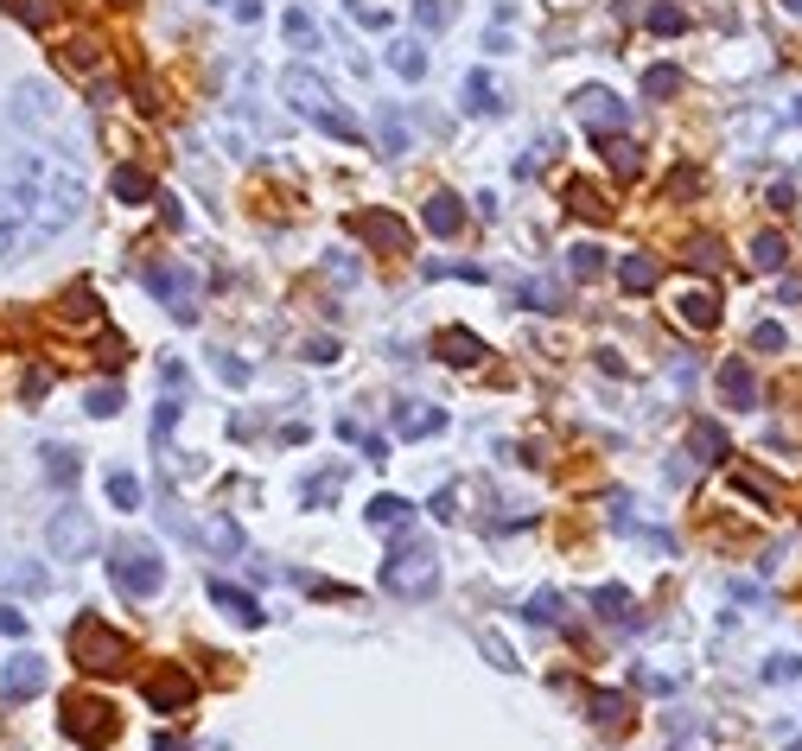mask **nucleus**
Segmentation results:
<instances>
[{
    "label": "nucleus",
    "mask_w": 802,
    "mask_h": 751,
    "mask_svg": "<svg viewBox=\"0 0 802 751\" xmlns=\"http://www.w3.org/2000/svg\"><path fill=\"white\" fill-rule=\"evenodd\" d=\"M675 319L688 331H713L720 325V306H713V293H682V300H675Z\"/></svg>",
    "instance_id": "412c9836"
},
{
    "label": "nucleus",
    "mask_w": 802,
    "mask_h": 751,
    "mask_svg": "<svg viewBox=\"0 0 802 751\" xmlns=\"http://www.w3.org/2000/svg\"><path fill=\"white\" fill-rule=\"evenodd\" d=\"M688 261H694L701 274H713V268H720V242H713V236H694V242H688Z\"/></svg>",
    "instance_id": "a18cd8bd"
},
{
    "label": "nucleus",
    "mask_w": 802,
    "mask_h": 751,
    "mask_svg": "<svg viewBox=\"0 0 802 751\" xmlns=\"http://www.w3.org/2000/svg\"><path fill=\"white\" fill-rule=\"evenodd\" d=\"M281 26H287V39L300 45V51H312V45H319V26H312V13H306V7H293Z\"/></svg>",
    "instance_id": "58836bf2"
},
{
    "label": "nucleus",
    "mask_w": 802,
    "mask_h": 751,
    "mask_svg": "<svg viewBox=\"0 0 802 751\" xmlns=\"http://www.w3.org/2000/svg\"><path fill=\"white\" fill-rule=\"evenodd\" d=\"M71 656H77V669H90V675H121L128 669V637L109 631L102 618H77L71 624Z\"/></svg>",
    "instance_id": "423d86ee"
},
{
    "label": "nucleus",
    "mask_w": 802,
    "mask_h": 751,
    "mask_svg": "<svg viewBox=\"0 0 802 751\" xmlns=\"http://www.w3.org/2000/svg\"><path fill=\"white\" fill-rule=\"evenodd\" d=\"M0 592H26V599H39V592H45V567L39 561H7V567H0Z\"/></svg>",
    "instance_id": "4be33fe9"
},
{
    "label": "nucleus",
    "mask_w": 802,
    "mask_h": 751,
    "mask_svg": "<svg viewBox=\"0 0 802 751\" xmlns=\"http://www.w3.org/2000/svg\"><path fill=\"white\" fill-rule=\"evenodd\" d=\"M363 516H370V529H408V522H414V503L408 497H389V491H382V497H370V510H363Z\"/></svg>",
    "instance_id": "6ab92c4d"
},
{
    "label": "nucleus",
    "mask_w": 802,
    "mask_h": 751,
    "mask_svg": "<svg viewBox=\"0 0 802 751\" xmlns=\"http://www.w3.org/2000/svg\"><path fill=\"white\" fill-rule=\"evenodd\" d=\"M217 376H223V382H236V389H242V382H249L255 370H249V363H236V357H217Z\"/></svg>",
    "instance_id": "864d4df0"
},
{
    "label": "nucleus",
    "mask_w": 802,
    "mask_h": 751,
    "mask_svg": "<svg viewBox=\"0 0 802 751\" xmlns=\"http://www.w3.org/2000/svg\"><path fill=\"white\" fill-rule=\"evenodd\" d=\"M421 223L433 236H459V223H465V204L452 198V191H433V198L421 204Z\"/></svg>",
    "instance_id": "f3484780"
},
{
    "label": "nucleus",
    "mask_w": 802,
    "mask_h": 751,
    "mask_svg": "<svg viewBox=\"0 0 802 751\" xmlns=\"http://www.w3.org/2000/svg\"><path fill=\"white\" fill-rule=\"evenodd\" d=\"M191 694H198V681L179 675V669H166V675H153V681H147V707H153V713H185V707H191Z\"/></svg>",
    "instance_id": "ddd939ff"
},
{
    "label": "nucleus",
    "mask_w": 802,
    "mask_h": 751,
    "mask_svg": "<svg viewBox=\"0 0 802 751\" xmlns=\"http://www.w3.org/2000/svg\"><path fill=\"white\" fill-rule=\"evenodd\" d=\"M20 249H26V230H20V217H13V204L0 198V268H7Z\"/></svg>",
    "instance_id": "c756f323"
},
{
    "label": "nucleus",
    "mask_w": 802,
    "mask_h": 751,
    "mask_svg": "<svg viewBox=\"0 0 802 751\" xmlns=\"http://www.w3.org/2000/svg\"><path fill=\"white\" fill-rule=\"evenodd\" d=\"M217 7H230L242 26H255V20H261V0H217Z\"/></svg>",
    "instance_id": "5fc2aeb1"
},
{
    "label": "nucleus",
    "mask_w": 802,
    "mask_h": 751,
    "mask_svg": "<svg viewBox=\"0 0 802 751\" xmlns=\"http://www.w3.org/2000/svg\"><path fill=\"white\" fill-rule=\"evenodd\" d=\"M567 268L580 274V281H592V274L605 268V249H599V242H573V249H567Z\"/></svg>",
    "instance_id": "f704fd0d"
},
{
    "label": "nucleus",
    "mask_w": 802,
    "mask_h": 751,
    "mask_svg": "<svg viewBox=\"0 0 802 751\" xmlns=\"http://www.w3.org/2000/svg\"><path fill=\"white\" fill-rule=\"evenodd\" d=\"M109 580H115V592H128V599H153V592L166 586L160 548H147V541H115L109 548Z\"/></svg>",
    "instance_id": "39448f33"
},
{
    "label": "nucleus",
    "mask_w": 802,
    "mask_h": 751,
    "mask_svg": "<svg viewBox=\"0 0 802 751\" xmlns=\"http://www.w3.org/2000/svg\"><path fill=\"white\" fill-rule=\"evenodd\" d=\"M45 662L32 656V650H20V656H7V669H0V694L7 701H32V694H45Z\"/></svg>",
    "instance_id": "9b49d317"
},
{
    "label": "nucleus",
    "mask_w": 802,
    "mask_h": 751,
    "mask_svg": "<svg viewBox=\"0 0 802 751\" xmlns=\"http://www.w3.org/2000/svg\"><path fill=\"white\" fill-rule=\"evenodd\" d=\"M720 395L732 401V408H758V376H752V363H745V357L720 363Z\"/></svg>",
    "instance_id": "dca6fc26"
},
{
    "label": "nucleus",
    "mask_w": 802,
    "mask_h": 751,
    "mask_svg": "<svg viewBox=\"0 0 802 751\" xmlns=\"http://www.w3.org/2000/svg\"><path fill=\"white\" fill-rule=\"evenodd\" d=\"M752 344H758V351H783L790 338H783V325H771V319H764V325H752Z\"/></svg>",
    "instance_id": "09e8293b"
},
{
    "label": "nucleus",
    "mask_w": 802,
    "mask_h": 751,
    "mask_svg": "<svg viewBox=\"0 0 802 751\" xmlns=\"http://www.w3.org/2000/svg\"><path fill=\"white\" fill-rule=\"evenodd\" d=\"M573 115H580L592 134H624V121H631V109H624V102H618L612 90H599V83L573 96Z\"/></svg>",
    "instance_id": "1a4fd4ad"
},
{
    "label": "nucleus",
    "mask_w": 802,
    "mask_h": 751,
    "mask_svg": "<svg viewBox=\"0 0 802 751\" xmlns=\"http://www.w3.org/2000/svg\"><path fill=\"white\" fill-rule=\"evenodd\" d=\"M281 96L293 102V109H300L306 121H312V128H325V134H338V141H363V128H357V121L351 115H344L338 109V96H331V83L319 77V71H306V64H293V71L281 77Z\"/></svg>",
    "instance_id": "7ed1b4c3"
},
{
    "label": "nucleus",
    "mask_w": 802,
    "mask_h": 751,
    "mask_svg": "<svg viewBox=\"0 0 802 751\" xmlns=\"http://www.w3.org/2000/svg\"><path fill=\"white\" fill-rule=\"evenodd\" d=\"M51 554H58V561H90V554H96V522H90V510L64 503V510L51 516Z\"/></svg>",
    "instance_id": "6e6552de"
},
{
    "label": "nucleus",
    "mask_w": 802,
    "mask_h": 751,
    "mask_svg": "<svg viewBox=\"0 0 802 751\" xmlns=\"http://www.w3.org/2000/svg\"><path fill=\"white\" fill-rule=\"evenodd\" d=\"M109 503L115 510H141V478L134 471H109Z\"/></svg>",
    "instance_id": "72a5a7b5"
},
{
    "label": "nucleus",
    "mask_w": 802,
    "mask_h": 751,
    "mask_svg": "<svg viewBox=\"0 0 802 751\" xmlns=\"http://www.w3.org/2000/svg\"><path fill=\"white\" fill-rule=\"evenodd\" d=\"M484 656H491V662H497V669H516V656H510V643H503V637H491V631H484Z\"/></svg>",
    "instance_id": "603ef678"
},
{
    "label": "nucleus",
    "mask_w": 802,
    "mask_h": 751,
    "mask_svg": "<svg viewBox=\"0 0 802 751\" xmlns=\"http://www.w3.org/2000/svg\"><path fill=\"white\" fill-rule=\"evenodd\" d=\"M783 7H790V13H802V0H783Z\"/></svg>",
    "instance_id": "13d9d810"
},
{
    "label": "nucleus",
    "mask_w": 802,
    "mask_h": 751,
    "mask_svg": "<svg viewBox=\"0 0 802 751\" xmlns=\"http://www.w3.org/2000/svg\"><path fill=\"white\" fill-rule=\"evenodd\" d=\"M688 446H694V459H701V465H720L726 459V433L713 427V421H694L688 427Z\"/></svg>",
    "instance_id": "393cba45"
},
{
    "label": "nucleus",
    "mask_w": 802,
    "mask_h": 751,
    "mask_svg": "<svg viewBox=\"0 0 802 751\" xmlns=\"http://www.w3.org/2000/svg\"><path fill=\"white\" fill-rule=\"evenodd\" d=\"M414 20H421L427 32H440V26H452V0H414Z\"/></svg>",
    "instance_id": "79ce46f5"
},
{
    "label": "nucleus",
    "mask_w": 802,
    "mask_h": 751,
    "mask_svg": "<svg viewBox=\"0 0 802 751\" xmlns=\"http://www.w3.org/2000/svg\"><path fill=\"white\" fill-rule=\"evenodd\" d=\"M0 631H7V637H26V618H20V611H0Z\"/></svg>",
    "instance_id": "4d7b16f0"
},
{
    "label": "nucleus",
    "mask_w": 802,
    "mask_h": 751,
    "mask_svg": "<svg viewBox=\"0 0 802 751\" xmlns=\"http://www.w3.org/2000/svg\"><path fill=\"white\" fill-rule=\"evenodd\" d=\"M796 128H802V102H796Z\"/></svg>",
    "instance_id": "bf43d9fd"
},
{
    "label": "nucleus",
    "mask_w": 802,
    "mask_h": 751,
    "mask_svg": "<svg viewBox=\"0 0 802 751\" xmlns=\"http://www.w3.org/2000/svg\"><path fill=\"white\" fill-rule=\"evenodd\" d=\"M592 605H599V618L631 624V592H624V586H599V592H592Z\"/></svg>",
    "instance_id": "2f4dec72"
},
{
    "label": "nucleus",
    "mask_w": 802,
    "mask_h": 751,
    "mask_svg": "<svg viewBox=\"0 0 802 751\" xmlns=\"http://www.w3.org/2000/svg\"><path fill=\"white\" fill-rule=\"evenodd\" d=\"M64 732L83 745H109L115 739V707H102V701H71L64 707Z\"/></svg>",
    "instance_id": "9d476101"
},
{
    "label": "nucleus",
    "mask_w": 802,
    "mask_h": 751,
    "mask_svg": "<svg viewBox=\"0 0 802 751\" xmlns=\"http://www.w3.org/2000/svg\"><path fill=\"white\" fill-rule=\"evenodd\" d=\"M325 497H338V471H325V478L306 484V503H325Z\"/></svg>",
    "instance_id": "3c124183"
},
{
    "label": "nucleus",
    "mask_w": 802,
    "mask_h": 751,
    "mask_svg": "<svg viewBox=\"0 0 802 751\" xmlns=\"http://www.w3.org/2000/svg\"><path fill=\"white\" fill-rule=\"evenodd\" d=\"M624 713H631V701H624V694H592V720H599V726H624Z\"/></svg>",
    "instance_id": "e433bc0d"
},
{
    "label": "nucleus",
    "mask_w": 802,
    "mask_h": 751,
    "mask_svg": "<svg viewBox=\"0 0 802 751\" xmlns=\"http://www.w3.org/2000/svg\"><path fill=\"white\" fill-rule=\"evenodd\" d=\"M7 13L26 20V26H51V20H58V0H7Z\"/></svg>",
    "instance_id": "c9c22d12"
},
{
    "label": "nucleus",
    "mask_w": 802,
    "mask_h": 751,
    "mask_svg": "<svg viewBox=\"0 0 802 751\" xmlns=\"http://www.w3.org/2000/svg\"><path fill=\"white\" fill-rule=\"evenodd\" d=\"M433 586H440V554H433V541H401L389 561H382V592H395V599H433Z\"/></svg>",
    "instance_id": "20e7f679"
},
{
    "label": "nucleus",
    "mask_w": 802,
    "mask_h": 751,
    "mask_svg": "<svg viewBox=\"0 0 802 751\" xmlns=\"http://www.w3.org/2000/svg\"><path fill=\"white\" fill-rule=\"evenodd\" d=\"M522 618H529V624H561V592H535Z\"/></svg>",
    "instance_id": "ea45409f"
},
{
    "label": "nucleus",
    "mask_w": 802,
    "mask_h": 751,
    "mask_svg": "<svg viewBox=\"0 0 802 751\" xmlns=\"http://www.w3.org/2000/svg\"><path fill=\"white\" fill-rule=\"evenodd\" d=\"M796 675H802L796 656H771V662H764V681H796Z\"/></svg>",
    "instance_id": "8fccbe9b"
},
{
    "label": "nucleus",
    "mask_w": 802,
    "mask_h": 751,
    "mask_svg": "<svg viewBox=\"0 0 802 751\" xmlns=\"http://www.w3.org/2000/svg\"><path fill=\"white\" fill-rule=\"evenodd\" d=\"M198 541H204L211 554H223V561H230V554H242V529H236L230 516H211V522L198 529Z\"/></svg>",
    "instance_id": "5701e85b"
},
{
    "label": "nucleus",
    "mask_w": 802,
    "mask_h": 751,
    "mask_svg": "<svg viewBox=\"0 0 802 751\" xmlns=\"http://www.w3.org/2000/svg\"><path fill=\"white\" fill-rule=\"evenodd\" d=\"M115 7H128V0H115Z\"/></svg>",
    "instance_id": "052dcab7"
},
{
    "label": "nucleus",
    "mask_w": 802,
    "mask_h": 751,
    "mask_svg": "<svg viewBox=\"0 0 802 751\" xmlns=\"http://www.w3.org/2000/svg\"><path fill=\"white\" fill-rule=\"evenodd\" d=\"M516 300H522V306H535V312H561V287H554V281H522V287H516Z\"/></svg>",
    "instance_id": "473e14b6"
},
{
    "label": "nucleus",
    "mask_w": 802,
    "mask_h": 751,
    "mask_svg": "<svg viewBox=\"0 0 802 751\" xmlns=\"http://www.w3.org/2000/svg\"><path fill=\"white\" fill-rule=\"evenodd\" d=\"M306 357H312V363H338V344H331V338H312Z\"/></svg>",
    "instance_id": "6e6d98bb"
},
{
    "label": "nucleus",
    "mask_w": 802,
    "mask_h": 751,
    "mask_svg": "<svg viewBox=\"0 0 802 751\" xmlns=\"http://www.w3.org/2000/svg\"><path fill=\"white\" fill-rule=\"evenodd\" d=\"M752 261H758V268H764V274H777V268H783V261H790V242H783L777 230H764V236L752 242Z\"/></svg>",
    "instance_id": "7c9ffc66"
},
{
    "label": "nucleus",
    "mask_w": 802,
    "mask_h": 751,
    "mask_svg": "<svg viewBox=\"0 0 802 751\" xmlns=\"http://www.w3.org/2000/svg\"><path fill=\"white\" fill-rule=\"evenodd\" d=\"M77 471H83V459H77L71 446H45V478L58 484V491H71V484H77Z\"/></svg>",
    "instance_id": "a878e982"
},
{
    "label": "nucleus",
    "mask_w": 802,
    "mask_h": 751,
    "mask_svg": "<svg viewBox=\"0 0 802 751\" xmlns=\"http://www.w3.org/2000/svg\"><path fill=\"white\" fill-rule=\"evenodd\" d=\"M605 160H612L618 179H631V172L643 166V160H637V147H631V141H618V134H605Z\"/></svg>",
    "instance_id": "4c0bfd02"
},
{
    "label": "nucleus",
    "mask_w": 802,
    "mask_h": 751,
    "mask_svg": "<svg viewBox=\"0 0 802 751\" xmlns=\"http://www.w3.org/2000/svg\"><path fill=\"white\" fill-rule=\"evenodd\" d=\"M732 484H739L745 497H758L764 510H771V503H777V484H771V478H758V471H739V478H732Z\"/></svg>",
    "instance_id": "c03bdc74"
},
{
    "label": "nucleus",
    "mask_w": 802,
    "mask_h": 751,
    "mask_svg": "<svg viewBox=\"0 0 802 751\" xmlns=\"http://www.w3.org/2000/svg\"><path fill=\"white\" fill-rule=\"evenodd\" d=\"M433 357H446L452 370H478V363L491 357V351H484V338H472L465 325H446L440 338H433Z\"/></svg>",
    "instance_id": "f8f14e48"
},
{
    "label": "nucleus",
    "mask_w": 802,
    "mask_h": 751,
    "mask_svg": "<svg viewBox=\"0 0 802 751\" xmlns=\"http://www.w3.org/2000/svg\"><path fill=\"white\" fill-rule=\"evenodd\" d=\"M109 185H115V198H121V204H147V198H153V179H147L141 166H115V179H109Z\"/></svg>",
    "instance_id": "cd10ccee"
},
{
    "label": "nucleus",
    "mask_w": 802,
    "mask_h": 751,
    "mask_svg": "<svg viewBox=\"0 0 802 751\" xmlns=\"http://www.w3.org/2000/svg\"><path fill=\"white\" fill-rule=\"evenodd\" d=\"M382 153H408V121L395 109H382Z\"/></svg>",
    "instance_id": "a19ab883"
},
{
    "label": "nucleus",
    "mask_w": 802,
    "mask_h": 751,
    "mask_svg": "<svg viewBox=\"0 0 802 751\" xmlns=\"http://www.w3.org/2000/svg\"><path fill=\"white\" fill-rule=\"evenodd\" d=\"M567 204L580 217H605V204H599V191H592V185H567Z\"/></svg>",
    "instance_id": "49530a36"
},
{
    "label": "nucleus",
    "mask_w": 802,
    "mask_h": 751,
    "mask_svg": "<svg viewBox=\"0 0 802 751\" xmlns=\"http://www.w3.org/2000/svg\"><path fill=\"white\" fill-rule=\"evenodd\" d=\"M147 293H153V300H160L179 325L198 319V274L179 268V261H160V268H147Z\"/></svg>",
    "instance_id": "0eeeda50"
},
{
    "label": "nucleus",
    "mask_w": 802,
    "mask_h": 751,
    "mask_svg": "<svg viewBox=\"0 0 802 751\" xmlns=\"http://www.w3.org/2000/svg\"><path fill=\"white\" fill-rule=\"evenodd\" d=\"M459 102H465V115H497V109H503V90H497L491 71H465Z\"/></svg>",
    "instance_id": "2eb2a0df"
},
{
    "label": "nucleus",
    "mask_w": 802,
    "mask_h": 751,
    "mask_svg": "<svg viewBox=\"0 0 802 751\" xmlns=\"http://www.w3.org/2000/svg\"><path fill=\"white\" fill-rule=\"evenodd\" d=\"M7 121L26 134V141H45V147H71V102L51 90L45 77H26L13 83L7 96Z\"/></svg>",
    "instance_id": "f03ea898"
},
{
    "label": "nucleus",
    "mask_w": 802,
    "mask_h": 751,
    "mask_svg": "<svg viewBox=\"0 0 802 751\" xmlns=\"http://www.w3.org/2000/svg\"><path fill=\"white\" fill-rule=\"evenodd\" d=\"M211 605H223L236 624H261V605H255L242 586H230V580H211Z\"/></svg>",
    "instance_id": "aec40b11"
},
{
    "label": "nucleus",
    "mask_w": 802,
    "mask_h": 751,
    "mask_svg": "<svg viewBox=\"0 0 802 751\" xmlns=\"http://www.w3.org/2000/svg\"><path fill=\"white\" fill-rule=\"evenodd\" d=\"M675 90H682V71H675V64H650V71H643V96L650 102H669Z\"/></svg>",
    "instance_id": "c85d7f7f"
},
{
    "label": "nucleus",
    "mask_w": 802,
    "mask_h": 751,
    "mask_svg": "<svg viewBox=\"0 0 802 751\" xmlns=\"http://www.w3.org/2000/svg\"><path fill=\"white\" fill-rule=\"evenodd\" d=\"M618 281L631 287V293H650V287L662 281V268H656L650 255H624V261H618Z\"/></svg>",
    "instance_id": "bb28decb"
},
{
    "label": "nucleus",
    "mask_w": 802,
    "mask_h": 751,
    "mask_svg": "<svg viewBox=\"0 0 802 751\" xmlns=\"http://www.w3.org/2000/svg\"><path fill=\"white\" fill-rule=\"evenodd\" d=\"M357 230L370 236V242H382V249H408V223L389 217V211H363V217H357Z\"/></svg>",
    "instance_id": "a211bd4d"
},
{
    "label": "nucleus",
    "mask_w": 802,
    "mask_h": 751,
    "mask_svg": "<svg viewBox=\"0 0 802 751\" xmlns=\"http://www.w3.org/2000/svg\"><path fill=\"white\" fill-rule=\"evenodd\" d=\"M440 427H446V408H433V401H401V408H395V433H401V440H433Z\"/></svg>",
    "instance_id": "4468645a"
},
{
    "label": "nucleus",
    "mask_w": 802,
    "mask_h": 751,
    "mask_svg": "<svg viewBox=\"0 0 802 751\" xmlns=\"http://www.w3.org/2000/svg\"><path fill=\"white\" fill-rule=\"evenodd\" d=\"M0 198L13 204V217H20V230L32 242L64 236L83 217V179L71 172V160L39 153V147L7 153V166H0Z\"/></svg>",
    "instance_id": "f257e3e1"
},
{
    "label": "nucleus",
    "mask_w": 802,
    "mask_h": 751,
    "mask_svg": "<svg viewBox=\"0 0 802 751\" xmlns=\"http://www.w3.org/2000/svg\"><path fill=\"white\" fill-rule=\"evenodd\" d=\"M682 26H688V13H682V7H669V0H662V7H650V32H662V39H675Z\"/></svg>",
    "instance_id": "37998d69"
},
{
    "label": "nucleus",
    "mask_w": 802,
    "mask_h": 751,
    "mask_svg": "<svg viewBox=\"0 0 802 751\" xmlns=\"http://www.w3.org/2000/svg\"><path fill=\"white\" fill-rule=\"evenodd\" d=\"M389 71L408 77V83H421V77H427V51L414 45V39H395V45H389Z\"/></svg>",
    "instance_id": "b1692460"
},
{
    "label": "nucleus",
    "mask_w": 802,
    "mask_h": 751,
    "mask_svg": "<svg viewBox=\"0 0 802 751\" xmlns=\"http://www.w3.org/2000/svg\"><path fill=\"white\" fill-rule=\"evenodd\" d=\"M90 414H96V421L121 414V389H115V382H109V389H90Z\"/></svg>",
    "instance_id": "de8ad7c7"
}]
</instances>
